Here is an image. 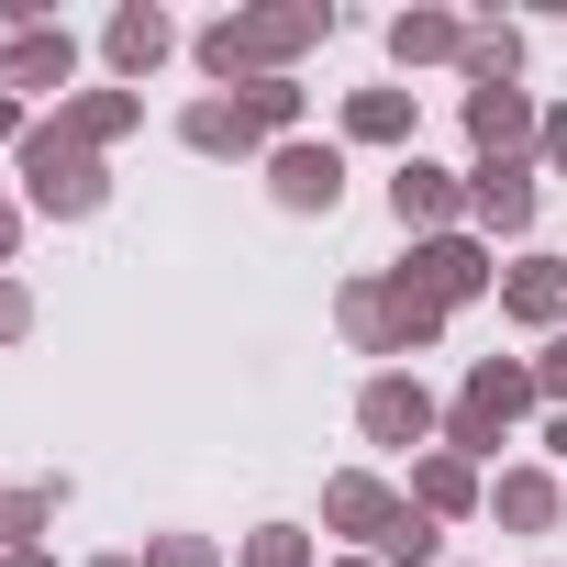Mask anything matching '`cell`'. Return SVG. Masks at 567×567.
<instances>
[{
    "instance_id": "2",
    "label": "cell",
    "mask_w": 567,
    "mask_h": 567,
    "mask_svg": "<svg viewBox=\"0 0 567 567\" xmlns=\"http://www.w3.org/2000/svg\"><path fill=\"white\" fill-rule=\"evenodd\" d=\"M334 323H346L357 357H434V346H445V312L412 290L401 267H390V278H346V290H334Z\"/></svg>"
},
{
    "instance_id": "9",
    "label": "cell",
    "mask_w": 567,
    "mask_h": 567,
    "mask_svg": "<svg viewBox=\"0 0 567 567\" xmlns=\"http://www.w3.org/2000/svg\"><path fill=\"white\" fill-rule=\"evenodd\" d=\"M390 223L423 245V234H456L467 223V178L456 167H434V156H401V178H390Z\"/></svg>"
},
{
    "instance_id": "21",
    "label": "cell",
    "mask_w": 567,
    "mask_h": 567,
    "mask_svg": "<svg viewBox=\"0 0 567 567\" xmlns=\"http://www.w3.org/2000/svg\"><path fill=\"white\" fill-rule=\"evenodd\" d=\"M56 512H68V478H34V489H0V556H34Z\"/></svg>"
},
{
    "instance_id": "24",
    "label": "cell",
    "mask_w": 567,
    "mask_h": 567,
    "mask_svg": "<svg viewBox=\"0 0 567 567\" xmlns=\"http://www.w3.org/2000/svg\"><path fill=\"white\" fill-rule=\"evenodd\" d=\"M245 567H312V534L301 523H256L245 534Z\"/></svg>"
},
{
    "instance_id": "16",
    "label": "cell",
    "mask_w": 567,
    "mask_h": 567,
    "mask_svg": "<svg viewBox=\"0 0 567 567\" xmlns=\"http://www.w3.org/2000/svg\"><path fill=\"white\" fill-rule=\"evenodd\" d=\"M412 512H434V523H467V512H489V478L467 467V456H412Z\"/></svg>"
},
{
    "instance_id": "30",
    "label": "cell",
    "mask_w": 567,
    "mask_h": 567,
    "mask_svg": "<svg viewBox=\"0 0 567 567\" xmlns=\"http://www.w3.org/2000/svg\"><path fill=\"white\" fill-rule=\"evenodd\" d=\"M23 134H34V112H23L12 90H0V145H23Z\"/></svg>"
},
{
    "instance_id": "13",
    "label": "cell",
    "mask_w": 567,
    "mask_h": 567,
    "mask_svg": "<svg viewBox=\"0 0 567 567\" xmlns=\"http://www.w3.org/2000/svg\"><path fill=\"white\" fill-rule=\"evenodd\" d=\"M501 312L534 334H567V256H512L501 267Z\"/></svg>"
},
{
    "instance_id": "3",
    "label": "cell",
    "mask_w": 567,
    "mask_h": 567,
    "mask_svg": "<svg viewBox=\"0 0 567 567\" xmlns=\"http://www.w3.org/2000/svg\"><path fill=\"white\" fill-rule=\"evenodd\" d=\"M534 412V357H478L467 368V390H456V412H445V456H467V467H489L501 445H512V423Z\"/></svg>"
},
{
    "instance_id": "33",
    "label": "cell",
    "mask_w": 567,
    "mask_h": 567,
    "mask_svg": "<svg viewBox=\"0 0 567 567\" xmlns=\"http://www.w3.org/2000/svg\"><path fill=\"white\" fill-rule=\"evenodd\" d=\"M90 567H145V556H90Z\"/></svg>"
},
{
    "instance_id": "4",
    "label": "cell",
    "mask_w": 567,
    "mask_h": 567,
    "mask_svg": "<svg viewBox=\"0 0 567 567\" xmlns=\"http://www.w3.org/2000/svg\"><path fill=\"white\" fill-rule=\"evenodd\" d=\"M12 167H23V200H34L45 223H90V212L112 200V167H101L90 145H68L56 123H34V134L12 145Z\"/></svg>"
},
{
    "instance_id": "11",
    "label": "cell",
    "mask_w": 567,
    "mask_h": 567,
    "mask_svg": "<svg viewBox=\"0 0 567 567\" xmlns=\"http://www.w3.org/2000/svg\"><path fill=\"white\" fill-rule=\"evenodd\" d=\"M68 79H79V34H68V23H34V34H12V45H0V90H12V101L68 90Z\"/></svg>"
},
{
    "instance_id": "29",
    "label": "cell",
    "mask_w": 567,
    "mask_h": 567,
    "mask_svg": "<svg viewBox=\"0 0 567 567\" xmlns=\"http://www.w3.org/2000/svg\"><path fill=\"white\" fill-rule=\"evenodd\" d=\"M12 245H23V200H0V278H12Z\"/></svg>"
},
{
    "instance_id": "26",
    "label": "cell",
    "mask_w": 567,
    "mask_h": 567,
    "mask_svg": "<svg viewBox=\"0 0 567 567\" xmlns=\"http://www.w3.org/2000/svg\"><path fill=\"white\" fill-rule=\"evenodd\" d=\"M534 401L567 412V334H545V357H534Z\"/></svg>"
},
{
    "instance_id": "14",
    "label": "cell",
    "mask_w": 567,
    "mask_h": 567,
    "mask_svg": "<svg viewBox=\"0 0 567 567\" xmlns=\"http://www.w3.org/2000/svg\"><path fill=\"white\" fill-rule=\"evenodd\" d=\"M534 134H545L534 90H467V145L478 156H534Z\"/></svg>"
},
{
    "instance_id": "1",
    "label": "cell",
    "mask_w": 567,
    "mask_h": 567,
    "mask_svg": "<svg viewBox=\"0 0 567 567\" xmlns=\"http://www.w3.org/2000/svg\"><path fill=\"white\" fill-rule=\"evenodd\" d=\"M323 34H334V0H267V12H223V23H200L189 56H200L223 90H245V79H290V56H312Z\"/></svg>"
},
{
    "instance_id": "20",
    "label": "cell",
    "mask_w": 567,
    "mask_h": 567,
    "mask_svg": "<svg viewBox=\"0 0 567 567\" xmlns=\"http://www.w3.org/2000/svg\"><path fill=\"white\" fill-rule=\"evenodd\" d=\"M456 79L467 90H523V34L489 12V23H467V56H456Z\"/></svg>"
},
{
    "instance_id": "18",
    "label": "cell",
    "mask_w": 567,
    "mask_h": 567,
    "mask_svg": "<svg viewBox=\"0 0 567 567\" xmlns=\"http://www.w3.org/2000/svg\"><path fill=\"white\" fill-rule=\"evenodd\" d=\"M178 134H189L200 156H267V134L245 123V101H234V90H200V101L178 112Z\"/></svg>"
},
{
    "instance_id": "27",
    "label": "cell",
    "mask_w": 567,
    "mask_h": 567,
    "mask_svg": "<svg viewBox=\"0 0 567 567\" xmlns=\"http://www.w3.org/2000/svg\"><path fill=\"white\" fill-rule=\"evenodd\" d=\"M34 334V290H23V278H0V346H23Z\"/></svg>"
},
{
    "instance_id": "5",
    "label": "cell",
    "mask_w": 567,
    "mask_h": 567,
    "mask_svg": "<svg viewBox=\"0 0 567 567\" xmlns=\"http://www.w3.org/2000/svg\"><path fill=\"white\" fill-rule=\"evenodd\" d=\"M357 434H368V445H423V456H434V445H445V412H434V390H423L412 368H379V379L357 390Z\"/></svg>"
},
{
    "instance_id": "28",
    "label": "cell",
    "mask_w": 567,
    "mask_h": 567,
    "mask_svg": "<svg viewBox=\"0 0 567 567\" xmlns=\"http://www.w3.org/2000/svg\"><path fill=\"white\" fill-rule=\"evenodd\" d=\"M534 167H545V178H567V101L545 112V134H534Z\"/></svg>"
},
{
    "instance_id": "15",
    "label": "cell",
    "mask_w": 567,
    "mask_h": 567,
    "mask_svg": "<svg viewBox=\"0 0 567 567\" xmlns=\"http://www.w3.org/2000/svg\"><path fill=\"white\" fill-rule=\"evenodd\" d=\"M134 123H145V90H68V101H56V134H68V145H90V156H101V145H123Z\"/></svg>"
},
{
    "instance_id": "17",
    "label": "cell",
    "mask_w": 567,
    "mask_h": 567,
    "mask_svg": "<svg viewBox=\"0 0 567 567\" xmlns=\"http://www.w3.org/2000/svg\"><path fill=\"white\" fill-rule=\"evenodd\" d=\"M556 512H567V489H556L545 467H501V478H489V523H501V534H556Z\"/></svg>"
},
{
    "instance_id": "7",
    "label": "cell",
    "mask_w": 567,
    "mask_h": 567,
    "mask_svg": "<svg viewBox=\"0 0 567 567\" xmlns=\"http://www.w3.org/2000/svg\"><path fill=\"white\" fill-rule=\"evenodd\" d=\"M401 512H412V489H390L379 467H346V478H323V534H357V556H379V545L401 534Z\"/></svg>"
},
{
    "instance_id": "8",
    "label": "cell",
    "mask_w": 567,
    "mask_h": 567,
    "mask_svg": "<svg viewBox=\"0 0 567 567\" xmlns=\"http://www.w3.org/2000/svg\"><path fill=\"white\" fill-rule=\"evenodd\" d=\"M401 278H412V290H423L434 312H456V301H478V290H501V267H489V245H478V234H423Z\"/></svg>"
},
{
    "instance_id": "6",
    "label": "cell",
    "mask_w": 567,
    "mask_h": 567,
    "mask_svg": "<svg viewBox=\"0 0 567 567\" xmlns=\"http://www.w3.org/2000/svg\"><path fill=\"white\" fill-rule=\"evenodd\" d=\"M534 178H545L534 156H478V167H467V223L523 245V234H534V212H545V189H534Z\"/></svg>"
},
{
    "instance_id": "22",
    "label": "cell",
    "mask_w": 567,
    "mask_h": 567,
    "mask_svg": "<svg viewBox=\"0 0 567 567\" xmlns=\"http://www.w3.org/2000/svg\"><path fill=\"white\" fill-rule=\"evenodd\" d=\"M346 145H412V90H357L346 101Z\"/></svg>"
},
{
    "instance_id": "25",
    "label": "cell",
    "mask_w": 567,
    "mask_h": 567,
    "mask_svg": "<svg viewBox=\"0 0 567 567\" xmlns=\"http://www.w3.org/2000/svg\"><path fill=\"white\" fill-rule=\"evenodd\" d=\"M145 567H223L212 534H145Z\"/></svg>"
},
{
    "instance_id": "31",
    "label": "cell",
    "mask_w": 567,
    "mask_h": 567,
    "mask_svg": "<svg viewBox=\"0 0 567 567\" xmlns=\"http://www.w3.org/2000/svg\"><path fill=\"white\" fill-rule=\"evenodd\" d=\"M0 567H56V556H45V545H34V556H0Z\"/></svg>"
},
{
    "instance_id": "23",
    "label": "cell",
    "mask_w": 567,
    "mask_h": 567,
    "mask_svg": "<svg viewBox=\"0 0 567 567\" xmlns=\"http://www.w3.org/2000/svg\"><path fill=\"white\" fill-rule=\"evenodd\" d=\"M234 101H245V123H256L267 145H290V123H301V79H245Z\"/></svg>"
},
{
    "instance_id": "10",
    "label": "cell",
    "mask_w": 567,
    "mask_h": 567,
    "mask_svg": "<svg viewBox=\"0 0 567 567\" xmlns=\"http://www.w3.org/2000/svg\"><path fill=\"white\" fill-rule=\"evenodd\" d=\"M267 200L278 212H334L346 200V145H267Z\"/></svg>"
},
{
    "instance_id": "12",
    "label": "cell",
    "mask_w": 567,
    "mask_h": 567,
    "mask_svg": "<svg viewBox=\"0 0 567 567\" xmlns=\"http://www.w3.org/2000/svg\"><path fill=\"white\" fill-rule=\"evenodd\" d=\"M101 56H112V79H156L178 56V23L156 12V0H123V12L101 23Z\"/></svg>"
},
{
    "instance_id": "32",
    "label": "cell",
    "mask_w": 567,
    "mask_h": 567,
    "mask_svg": "<svg viewBox=\"0 0 567 567\" xmlns=\"http://www.w3.org/2000/svg\"><path fill=\"white\" fill-rule=\"evenodd\" d=\"M323 567H379V556H323Z\"/></svg>"
},
{
    "instance_id": "19",
    "label": "cell",
    "mask_w": 567,
    "mask_h": 567,
    "mask_svg": "<svg viewBox=\"0 0 567 567\" xmlns=\"http://www.w3.org/2000/svg\"><path fill=\"white\" fill-rule=\"evenodd\" d=\"M390 56L401 68H456L467 56V23L456 12H390Z\"/></svg>"
}]
</instances>
